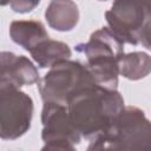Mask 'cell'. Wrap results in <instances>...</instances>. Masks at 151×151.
<instances>
[{
  "instance_id": "11",
  "label": "cell",
  "mask_w": 151,
  "mask_h": 151,
  "mask_svg": "<svg viewBox=\"0 0 151 151\" xmlns=\"http://www.w3.org/2000/svg\"><path fill=\"white\" fill-rule=\"evenodd\" d=\"M29 53L40 68H51L60 61L68 60L72 55L71 48L67 44L52 39L42 41Z\"/></svg>"
},
{
  "instance_id": "12",
  "label": "cell",
  "mask_w": 151,
  "mask_h": 151,
  "mask_svg": "<svg viewBox=\"0 0 151 151\" xmlns=\"http://www.w3.org/2000/svg\"><path fill=\"white\" fill-rule=\"evenodd\" d=\"M151 72V55L145 52L124 53L119 61V73L129 80H139Z\"/></svg>"
},
{
  "instance_id": "2",
  "label": "cell",
  "mask_w": 151,
  "mask_h": 151,
  "mask_svg": "<svg viewBox=\"0 0 151 151\" xmlns=\"http://www.w3.org/2000/svg\"><path fill=\"white\" fill-rule=\"evenodd\" d=\"M86 151H151V122L134 106H126Z\"/></svg>"
},
{
  "instance_id": "13",
  "label": "cell",
  "mask_w": 151,
  "mask_h": 151,
  "mask_svg": "<svg viewBox=\"0 0 151 151\" xmlns=\"http://www.w3.org/2000/svg\"><path fill=\"white\" fill-rule=\"evenodd\" d=\"M139 44L151 50V2H146V17L139 35Z\"/></svg>"
},
{
  "instance_id": "14",
  "label": "cell",
  "mask_w": 151,
  "mask_h": 151,
  "mask_svg": "<svg viewBox=\"0 0 151 151\" xmlns=\"http://www.w3.org/2000/svg\"><path fill=\"white\" fill-rule=\"evenodd\" d=\"M40 151H76V147L68 140H52L45 143Z\"/></svg>"
},
{
  "instance_id": "1",
  "label": "cell",
  "mask_w": 151,
  "mask_h": 151,
  "mask_svg": "<svg viewBox=\"0 0 151 151\" xmlns=\"http://www.w3.org/2000/svg\"><path fill=\"white\" fill-rule=\"evenodd\" d=\"M66 106L81 138H94L125 109L124 99L117 90H107L98 84L78 91Z\"/></svg>"
},
{
  "instance_id": "7",
  "label": "cell",
  "mask_w": 151,
  "mask_h": 151,
  "mask_svg": "<svg viewBox=\"0 0 151 151\" xmlns=\"http://www.w3.org/2000/svg\"><path fill=\"white\" fill-rule=\"evenodd\" d=\"M41 123V138L45 143L52 140H68L72 144H79L81 140V136L73 126L67 106L65 105L57 103H44Z\"/></svg>"
},
{
  "instance_id": "5",
  "label": "cell",
  "mask_w": 151,
  "mask_h": 151,
  "mask_svg": "<svg viewBox=\"0 0 151 151\" xmlns=\"http://www.w3.org/2000/svg\"><path fill=\"white\" fill-rule=\"evenodd\" d=\"M33 116V100L20 88L0 86V136L4 140H14L25 134Z\"/></svg>"
},
{
  "instance_id": "4",
  "label": "cell",
  "mask_w": 151,
  "mask_h": 151,
  "mask_svg": "<svg viewBox=\"0 0 151 151\" xmlns=\"http://www.w3.org/2000/svg\"><path fill=\"white\" fill-rule=\"evenodd\" d=\"M96 84V79L86 64L68 59L52 66L39 80L38 90L44 103H57L66 106L73 94Z\"/></svg>"
},
{
  "instance_id": "3",
  "label": "cell",
  "mask_w": 151,
  "mask_h": 151,
  "mask_svg": "<svg viewBox=\"0 0 151 151\" xmlns=\"http://www.w3.org/2000/svg\"><path fill=\"white\" fill-rule=\"evenodd\" d=\"M76 51L85 54L86 65L99 86L117 90L119 61L124 55V42L109 27H101L93 32L87 42L76 46Z\"/></svg>"
},
{
  "instance_id": "15",
  "label": "cell",
  "mask_w": 151,
  "mask_h": 151,
  "mask_svg": "<svg viewBox=\"0 0 151 151\" xmlns=\"http://www.w3.org/2000/svg\"><path fill=\"white\" fill-rule=\"evenodd\" d=\"M40 4V1H29V0H17V1H11L9 6L11 8L17 12V13H27L33 11L38 5Z\"/></svg>"
},
{
  "instance_id": "9",
  "label": "cell",
  "mask_w": 151,
  "mask_h": 151,
  "mask_svg": "<svg viewBox=\"0 0 151 151\" xmlns=\"http://www.w3.org/2000/svg\"><path fill=\"white\" fill-rule=\"evenodd\" d=\"M11 39L26 51L31 52L39 44L50 39L48 33L38 20H14L9 25Z\"/></svg>"
},
{
  "instance_id": "6",
  "label": "cell",
  "mask_w": 151,
  "mask_h": 151,
  "mask_svg": "<svg viewBox=\"0 0 151 151\" xmlns=\"http://www.w3.org/2000/svg\"><path fill=\"white\" fill-rule=\"evenodd\" d=\"M146 17V2L116 1L105 12L109 28L125 44L138 45Z\"/></svg>"
},
{
  "instance_id": "8",
  "label": "cell",
  "mask_w": 151,
  "mask_h": 151,
  "mask_svg": "<svg viewBox=\"0 0 151 151\" xmlns=\"http://www.w3.org/2000/svg\"><path fill=\"white\" fill-rule=\"evenodd\" d=\"M0 86L20 88L24 85L39 83L38 68L27 57L4 51L0 54Z\"/></svg>"
},
{
  "instance_id": "10",
  "label": "cell",
  "mask_w": 151,
  "mask_h": 151,
  "mask_svg": "<svg viewBox=\"0 0 151 151\" xmlns=\"http://www.w3.org/2000/svg\"><path fill=\"white\" fill-rule=\"evenodd\" d=\"M45 19L48 26L59 32L72 31L79 20V9L76 2L65 1H51L45 11Z\"/></svg>"
}]
</instances>
